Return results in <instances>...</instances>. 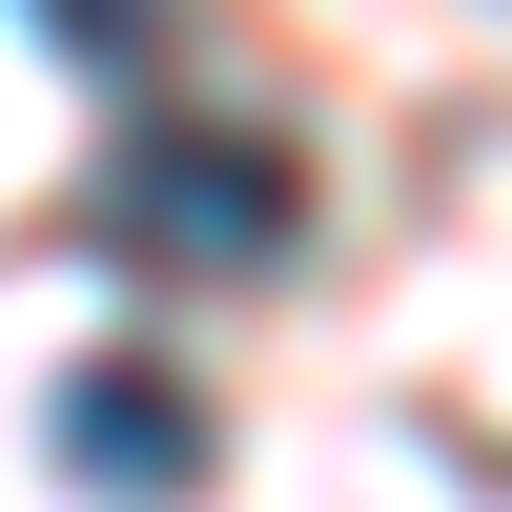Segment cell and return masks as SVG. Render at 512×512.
<instances>
[{"label": "cell", "mask_w": 512, "mask_h": 512, "mask_svg": "<svg viewBox=\"0 0 512 512\" xmlns=\"http://www.w3.org/2000/svg\"><path fill=\"white\" fill-rule=\"evenodd\" d=\"M287 226H308V185H287V144H246V123H144V144L103 164V246H144V267H267Z\"/></svg>", "instance_id": "obj_1"}, {"label": "cell", "mask_w": 512, "mask_h": 512, "mask_svg": "<svg viewBox=\"0 0 512 512\" xmlns=\"http://www.w3.org/2000/svg\"><path fill=\"white\" fill-rule=\"evenodd\" d=\"M41 431H62V472L103 512H185L205 492V390H164L144 349H82L62 390H41Z\"/></svg>", "instance_id": "obj_2"}, {"label": "cell", "mask_w": 512, "mask_h": 512, "mask_svg": "<svg viewBox=\"0 0 512 512\" xmlns=\"http://www.w3.org/2000/svg\"><path fill=\"white\" fill-rule=\"evenodd\" d=\"M21 21L62 41V62H103V82H123V62H144V41H164V0H21Z\"/></svg>", "instance_id": "obj_3"}]
</instances>
